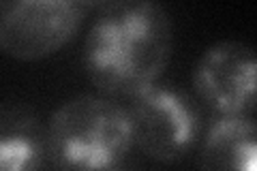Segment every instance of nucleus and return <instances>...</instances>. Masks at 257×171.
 <instances>
[{"mask_svg": "<svg viewBox=\"0 0 257 171\" xmlns=\"http://www.w3.org/2000/svg\"><path fill=\"white\" fill-rule=\"evenodd\" d=\"M133 145L146 156L174 162L195 148L204 131L195 101L178 88L155 84L131 96L126 107Z\"/></svg>", "mask_w": 257, "mask_h": 171, "instance_id": "7ed1b4c3", "label": "nucleus"}, {"mask_svg": "<svg viewBox=\"0 0 257 171\" xmlns=\"http://www.w3.org/2000/svg\"><path fill=\"white\" fill-rule=\"evenodd\" d=\"M174 47L172 18L159 3L101 5L84 41V71L99 90L135 96L155 86Z\"/></svg>", "mask_w": 257, "mask_h": 171, "instance_id": "f257e3e1", "label": "nucleus"}, {"mask_svg": "<svg viewBox=\"0 0 257 171\" xmlns=\"http://www.w3.org/2000/svg\"><path fill=\"white\" fill-rule=\"evenodd\" d=\"M114 171H122V169H120V167H118V169H114Z\"/></svg>", "mask_w": 257, "mask_h": 171, "instance_id": "6e6552de", "label": "nucleus"}, {"mask_svg": "<svg viewBox=\"0 0 257 171\" xmlns=\"http://www.w3.org/2000/svg\"><path fill=\"white\" fill-rule=\"evenodd\" d=\"M45 141L62 171H114L133 148L128 111L103 96H73L52 113Z\"/></svg>", "mask_w": 257, "mask_h": 171, "instance_id": "f03ea898", "label": "nucleus"}, {"mask_svg": "<svg viewBox=\"0 0 257 171\" xmlns=\"http://www.w3.org/2000/svg\"><path fill=\"white\" fill-rule=\"evenodd\" d=\"M257 128L253 116L210 122L202 141V171H255Z\"/></svg>", "mask_w": 257, "mask_h": 171, "instance_id": "423d86ee", "label": "nucleus"}, {"mask_svg": "<svg viewBox=\"0 0 257 171\" xmlns=\"http://www.w3.org/2000/svg\"><path fill=\"white\" fill-rule=\"evenodd\" d=\"M47 156L45 128L22 105H0V171H41Z\"/></svg>", "mask_w": 257, "mask_h": 171, "instance_id": "0eeeda50", "label": "nucleus"}, {"mask_svg": "<svg viewBox=\"0 0 257 171\" xmlns=\"http://www.w3.org/2000/svg\"><path fill=\"white\" fill-rule=\"evenodd\" d=\"M86 3L79 0H0V50L18 60H39L82 28Z\"/></svg>", "mask_w": 257, "mask_h": 171, "instance_id": "20e7f679", "label": "nucleus"}, {"mask_svg": "<svg viewBox=\"0 0 257 171\" xmlns=\"http://www.w3.org/2000/svg\"><path fill=\"white\" fill-rule=\"evenodd\" d=\"M255 52L240 41L210 45L197 60L193 86L216 116L242 118L255 111Z\"/></svg>", "mask_w": 257, "mask_h": 171, "instance_id": "39448f33", "label": "nucleus"}]
</instances>
